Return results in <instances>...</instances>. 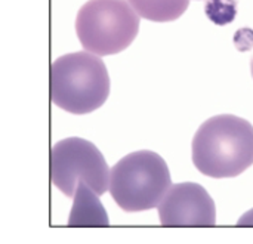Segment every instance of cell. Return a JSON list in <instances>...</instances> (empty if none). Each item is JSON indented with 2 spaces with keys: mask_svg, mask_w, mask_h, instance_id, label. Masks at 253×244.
Segmentation results:
<instances>
[{
  "mask_svg": "<svg viewBox=\"0 0 253 244\" xmlns=\"http://www.w3.org/2000/svg\"><path fill=\"white\" fill-rule=\"evenodd\" d=\"M251 37H252V39L249 40V44H243V46H240V50H249V52H252V58H251V70H252V77H253V33Z\"/></svg>",
  "mask_w": 253,
  "mask_h": 244,
  "instance_id": "obj_9",
  "label": "cell"
},
{
  "mask_svg": "<svg viewBox=\"0 0 253 244\" xmlns=\"http://www.w3.org/2000/svg\"><path fill=\"white\" fill-rule=\"evenodd\" d=\"M50 101L71 114H87L104 105L110 95V76L104 61L90 52L59 56L50 65Z\"/></svg>",
  "mask_w": 253,
  "mask_h": 244,
  "instance_id": "obj_2",
  "label": "cell"
},
{
  "mask_svg": "<svg viewBox=\"0 0 253 244\" xmlns=\"http://www.w3.org/2000/svg\"><path fill=\"white\" fill-rule=\"evenodd\" d=\"M70 225H108V216L98 196L86 185L79 184L74 193V206L68 219Z\"/></svg>",
  "mask_w": 253,
  "mask_h": 244,
  "instance_id": "obj_7",
  "label": "cell"
},
{
  "mask_svg": "<svg viewBox=\"0 0 253 244\" xmlns=\"http://www.w3.org/2000/svg\"><path fill=\"white\" fill-rule=\"evenodd\" d=\"M138 31L139 15L127 0H89L76 18V33L82 46L98 56L127 49Z\"/></svg>",
  "mask_w": 253,
  "mask_h": 244,
  "instance_id": "obj_4",
  "label": "cell"
},
{
  "mask_svg": "<svg viewBox=\"0 0 253 244\" xmlns=\"http://www.w3.org/2000/svg\"><path fill=\"white\" fill-rule=\"evenodd\" d=\"M50 181L67 197H74L79 184H86L96 196L105 194L110 182L108 164L89 141L71 136L50 150Z\"/></svg>",
  "mask_w": 253,
  "mask_h": 244,
  "instance_id": "obj_5",
  "label": "cell"
},
{
  "mask_svg": "<svg viewBox=\"0 0 253 244\" xmlns=\"http://www.w3.org/2000/svg\"><path fill=\"white\" fill-rule=\"evenodd\" d=\"M159 219L166 227H212L216 224V207L200 184H175L159 204Z\"/></svg>",
  "mask_w": 253,
  "mask_h": 244,
  "instance_id": "obj_6",
  "label": "cell"
},
{
  "mask_svg": "<svg viewBox=\"0 0 253 244\" xmlns=\"http://www.w3.org/2000/svg\"><path fill=\"white\" fill-rule=\"evenodd\" d=\"M193 163L215 179L242 175L253 164V126L233 114L211 117L194 135Z\"/></svg>",
  "mask_w": 253,
  "mask_h": 244,
  "instance_id": "obj_1",
  "label": "cell"
},
{
  "mask_svg": "<svg viewBox=\"0 0 253 244\" xmlns=\"http://www.w3.org/2000/svg\"><path fill=\"white\" fill-rule=\"evenodd\" d=\"M133 10L154 22L175 21L188 9V0H127Z\"/></svg>",
  "mask_w": 253,
  "mask_h": 244,
  "instance_id": "obj_8",
  "label": "cell"
},
{
  "mask_svg": "<svg viewBox=\"0 0 253 244\" xmlns=\"http://www.w3.org/2000/svg\"><path fill=\"white\" fill-rule=\"evenodd\" d=\"M172 185L168 163L153 151H135L117 162L110 173V194L125 212L159 207Z\"/></svg>",
  "mask_w": 253,
  "mask_h": 244,
  "instance_id": "obj_3",
  "label": "cell"
}]
</instances>
